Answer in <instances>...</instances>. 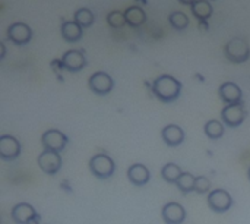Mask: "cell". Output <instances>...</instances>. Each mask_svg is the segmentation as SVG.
Listing matches in <instances>:
<instances>
[{
	"label": "cell",
	"mask_w": 250,
	"mask_h": 224,
	"mask_svg": "<svg viewBox=\"0 0 250 224\" xmlns=\"http://www.w3.org/2000/svg\"><path fill=\"white\" fill-rule=\"evenodd\" d=\"M62 66L72 73H76L86 66V57L79 50H67L62 57Z\"/></svg>",
	"instance_id": "cell-11"
},
{
	"label": "cell",
	"mask_w": 250,
	"mask_h": 224,
	"mask_svg": "<svg viewBox=\"0 0 250 224\" xmlns=\"http://www.w3.org/2000/svg\"><path fill=\"white\" fill-rule=\"evenodd\" d=\"M73 21H75L76 23H79L82 28H89V26L94 23L95 16H94V13H92L91 9H88V7H81V9H78V10L75 12Z\"/></svg>",
	"instance_id": "cell-23"
},
{
	"label": "cell",
	"mask_w": 250,
	"mask_h": 224,
	"mask_svg": "<svg viewBox=\"0 0 250 224\" xmlns=\"http://www.w3.org/2000/svg\"><path fill=\"white\" fill-rule=\"evenodd\" d=\"M10 217H12L13 223L16 224H32L35 217H37V213H35V208L31 204L19 202L12 208Z\"/></svg>",
	"instance_id": "cell-12"
},
{
	"label": "cell",
	"mask_w": 250,
	"mask_h": 224,
	"mask_svg": "<svg viewBox=\"0 0 250 224\" xmlns=\"http://www.w3.org/2000/svg\"><path fill=\"white\" fill-rule=\"evenodd\" d=\"M204 132L209 139H220L224 135V123L220 120H208L204 126Z\"/></svg>",
	"instance_id": "cell-20"
},
{
	"label": "cell",
	"mask_w": 250,
	"mask_h": 224,
	"mask_svg": "<svg viewBox=\"0 0 250 224\" xmlns=\"http://www.w3.org/2000/svg\"><path fill=\"white\" fill-rule=\"evenodd\" d=\"M88 84H89L91 91L97 95H107L114 88L113 78L105 72H95L94 75H91Z\"/></svg>",
	"instance_id": "cell-8"
},
{
	"label": "cell",
	"mask_w": 250,
	"mask_h": 224,
	"mask_svg": "<svg viewBox=\"0 0 250 224\" xmlns=\"http://www.w3.org/2000/svg\"><path fill=\"white\" fill-rule=\"evenodd\" d=\"M218 94H220V98L226 103V106L227 104H240L242 98H243V92H242L240 87L230 81L220 85Z\"/></svg>",
	"instance_id": "cell-14"
},
{
	"label": "cell",
	"mask_w": 250,
	"mask_h": 224,
	"mask_svg": "<svg viewBox=\"0 0 250 224\" xmlns=\"http://www.w3.org/2000/svg\"><path fill=\"white\" fill-rule=\"evenodd\" d=\"M89 170L91 173L98 179H108L116 172V163L113 158L104 153L95 154L89 161Z\"/></svg>",
	"instance_id": "cell-3"
},
{
	"label": "cell",
	"mask_w": 250,
	"mask_h": 224,
	"mask_svg": "<svg viewBox=\"0 0 250 224\" xmlns=\"http://www.w3.org/2000/svg\"><path fill=\"white\" fill-rule=\"evenodd\" d=\"M246 110L243 107V103L240 104H227L221 110V120L226 126L237 128L240 126L246 119Z\"/></svg>",
	"instance_id": "cell-6"
},
{
	"label": "cell",
	"mask_w": 250,
	"mask_h": 224,
	"mask_svg": "<svg viewBox=\"0 0 250 224\" xmlns=\"http://www.w3.org/2000/svg\"><path fill=\"white\" fill-rule=\"evenodd\" d=\"M161 138L168 147H179L185 141V131L179 125H167L161 131Z\"/></svg>",
	"instance_id": "cell-16"
},
{
	"label": "cell",
	"mask_w": 250,
	"mask_h": 224,
	"mask_svg": "<svg viewBox=\"0 0 250 224\" xmlns=\"http://www.w3.org/2000/svg\"><path fill=\"white\" fill-rule=\"evenodd\" d=\"M195 183H196V176H193V175L189 173V172H183V175H182L180 179L177 180L176 186H177V189H179L182 194L188 195V194H190V192L195 191Z\"/></svg>",
	"instance_id": "cell-22"
},
{
	"label": "cell",
	"mask_w": 250,
	"mask_h": 224,
	"mask_svg": "<svg viewBox=\"0 0 250 224\" xmlns=\"http://www.w3.org/2000/svg\"><path fill=\"white\" fill-rule=\"evenodd\" d=\"M248 178H249V180H250V167L248 169Z\"/></svg>",
	"instance_id": "cell-29"
},
{
	"label": "cell",
	"mask_w": 250,
	"mask_h": 224,
	"mask_svg": "<svg viewBox=\"0 0 250 224\" xmlns=\"http://www.w3.org/2000/svg\"><path fill=\"white\" fill-rule=\"evenodd\" d=\"M182 84L171 75H161L152 82V94L161 103H173L180 97Z\"/></svg>",
	"instance_id": "cell-1"
},
{
	"label": "cell",
	"mask_w": 250,
	"mask_h": 224,
	"mask_svg": "<svg viewBox=\"0 0 250 224\" xmlns=\"http://www.w3.org/2000/svg\"><path fill=\"white\" fill-rule=\"evenodd\" d=\"M168 21H170V25L177 29V31H185L188 26H189V16L180 10H176V12H171L170 16H168Z\"/></svg>",
	"instance_id": "cell-24"
},
{
	"label": "cell",
	"mask_w": 250,
	"mask_h": 224,
	"mask_svg": "<svg viewBox=\"0 0 250 224\" xmlns=\"http://www.w3.org/2000/svg\"><path fill=\"white\" fill-rule=\"evenodd\" d=\"M190 9H192L193 16L199 21H208L214 13V7L208 0H196L190 6Z\"/></svg>",
	"instance_id": "cell-19"
},
{
	"label": "cell",
	"mask_w": 250,
	"mask_h": 224,
	"mask_svg": "<svg viewBox=\"0 0 250 224\" xmlns=\"http://www.w3.org/2000/svg\"><path fill=\"white\" fill-rule=\"evenodd\" d=\"M208 207L214 213H227L233 207V197L224 189H214L208 195Z\"/></svg>",
	"instance_id": "cell-5"
},
{
	"label": "cell",
	"mask_w": 250,
	"mask_h": 224,
	"mask_svg": "<svg viewBox=\"0 0 250 224\" xmlns=\"http://www.w3.org/2000/svg\"><path fill=\"white\" fill-rule=\"evenodd\" d=\"M21 144L15 136H0V158L3 161H13L21 156Z\"/></svg>",
	"instance_id": "cell-9"
},
{
	"label": "cell",
	"mask_w": 250,
	"mask_h": 224,
	"mask_svg": "<svg viewBox=\"0 0 250 224\" xmlns=\"http://www.w3.org/2000/svg\"><path fill=\"white\" fill-rule=\"evenodd\" d=\"M183 175L182 169L174 164V163H167L163 169H161V176L167 183H177V180L180 179V176Z\"/></svg>",
	"instance_id": "cell-21"
},
{
	"label": "cell",
	"mask_w": 250,
	"mask_h": 224,
	"mask_svg": "<svg viewBox=\"0 0 250 224\" xmlns=\"http://www.w3.org/2000/svg\"><path fill=\"white\" fill-rule=\"evenodd\" d=\"M224 54L233 63H245L250 57L249 44L245 38L234 37L224 45Z\"/></svg>",
	"instance_id": "cell-2"
},
{
	"label": "cell",
	"mask_w": 250,
	"mask_h": 224,
	"mask_svg": "<svg viewBox=\"0 0 250 224\" xmlns=\"http://www.w3.org/2000/svg\"><path fill=\"white\" fill-rule=\"evenodd\" d=\"M38 167L41 169V172H44L45 175H56L59 173V170L62 169V157L60 153H54V151H47L44 150L38 158H37Z\"/></svg>",
	"instance_id": "cell-7"
},
{
	"label": "cell",
	"mask_w": 250,
	"mask_h": 224,
	"mask_svg": "<svg viewBox=\"0 0 250 224\" xmlns=\"http://www.w3.org/2000/svg\"><path fill=\"white\" fill-rule=\"evenodd\" d=\"M127 179L135 186H145L151 180L149 169L144 164H132L127 170Z\"/></svg>",
	"instance_id": "cell-15"
},
{
	"label": "cell",
	"mask_w": 250,
	"mask_h": 224,
	"mask_svg": "<svg viewBox=\"0 0 250 224\" xmlns=\"http://www.w3.org/2000/svg\"><path fill=\"white\" fill-rule=\"evenodd\" d=\"M6 56V47H4V43H0V59H4Z\"/></svg>",
	"instance_id": "cell-27"
},
{
	"label": "cell",
	"mask_w": 250,
	"mask_h": 224,
	"mask_svg": "<svg viewBox=\"0 0 250 224\" xmlns=\"http://www.w3.org/2000/svg\"><path fill=\"white\" fill-rule=\"evenodd\" d=\"M208 1H209V0H208ZM211 1H215V0H211Z\"/></svg>",
	"instance_id": "cell-30"
},
{
	"label": "cell",
	"mask_w": 250,
	"mask_h": 224,
	"mask_svg": "<svg viewBox=\"0 0 250 224\" xmlns=\"http://www.w3.org/2000/svg\"><path fill=\"white\" fill-rule=\"evenodd\" d=\"M7 38L16 45H25L32 38V29L23 22H13L7 28Z\"/></svg>",
	"instance_id": "cell-10"
},
{
	"label": "cell",
	"mask_w": 250,
	"mask_h": 224,
	"mask_svg": "<svg viewBox=\"0 0 250 224\" xmlns=\"http://www.w3.org/2000/svg\"><path fill=\"white\" fill-rule=\"evenodd\" d=\"M60 34L67 43H76L83 35V28L75 21H64L60 26Z\"/></svg>",
	"instance_id": "cell-17"
},
{
	"label": "cell",
	"mask_w": 250,
	"mask_h": 224,
	"mask_svg": "<svg viewBox=\"0 0 250 224\" xmlns=\"http://www.w3.org/2000/svg\"><path fill=\"white\" fill-rule=\"evenodd\" d=\"M67 142H69V138L59 129H48L41 136V144L44 150L47 151L62 153L66 148Z\"/></svg>",
	"instance_id": "cell-4"
},
{
	"label": "cell",
	"mask_w": 250,
	"mask_h": 224,
	"mask_svg": "<svg viewBox=\"0 0 250 224\" xmlns=\"http://www.w3.org/2000/svg\"><path fill=\"white\" fill-rule=\"evenodd\" d=\"M161 217L166 224H182L186 220V210L179 202H167L161 210Z\"/></svg>",
	"instance_id": "cell-13"
},
{
	"label": "cell",
	"mask_w": 250,
	"mask_h": 224,
	"mask_svg": "<svg viewBox=\"0 0 250 224\" xmlns=\"http://www.w3.org/2000/svg\"><path fill=\"white\" fill-rule=\"evenodd\" d=\"M125 18H126V23L129 26L138 28L141 25L145 23L146 21V13L142 7L139 6H130L125 10Z\"/></svg>",
	"instance_id": "cell-18"
},
{
	"label": "cell",
	"mask_w": 250,
	"mask_h": 224,
	"mask_svg": "<svg viewBox=\"0 0 250 224\" xmlns=\"http://www.w3.org/2000/svg\"><path fill=\"white\" fill-rule=\"evenodd\" d=\"M209 189H211V180L205 176H198L196 183H195V192H198L199 195H204L209 192Z\"/></svg>",
	"instance_id": "cell-26"
},
{
	"label": "cell",
	"mask_w": 250,
	"mask_h": 224,
	"mask_svg": "<svg viewBox=\"0 0 250 224\" xmlns=\"http://www.w3.org/2000/svg\"><path fill=\"white\" fill-rule=\"evenodd\" d=\"M182 4H185V6H192L196 0H179Z\"/></svg>",
	"instance_id": "cell-28"
},
{
	"label": "cell",
	"mask_w": 250,
	"mask_h": 224,
	"mask_svg": "<svg viewBox=\"0 0 250 224\" xmlns=\"http://www.w3.org/2000/svg\"><path fill=\"white\" fill-rule=\"evenodd\" d=\"M107 22L111 28L114 29H119L122 28L125 23H126V18H125V13L119 12V10H111L108 15H107Z\"/></svg>",
	"instance_id": "cell-25"
}]
</instances>
